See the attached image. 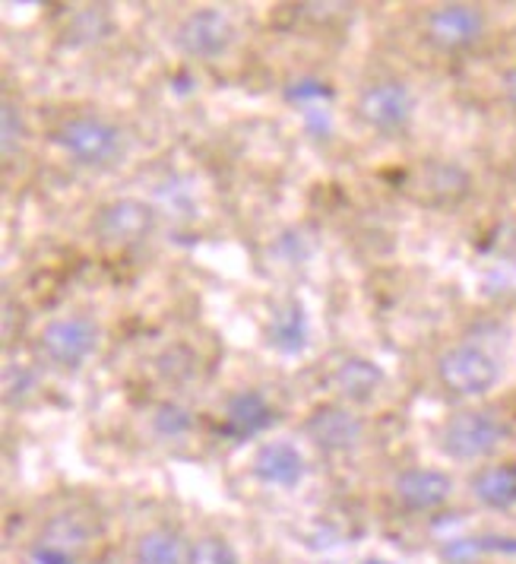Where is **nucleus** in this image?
<instances>
[{
    "label": "nucleus",
    "instance_id": "obj_18",
    "mask_svg": "<svg viewBox=\"0 0 516 564\" xmlns=\"http://www.w3.org/2000/svg\"><path fill=\"white\" fill-rule=\"evenodd\" d=\"M381 381H384V371L367 359H345L333 378L336 390L349 400H371Z\"/></svg>",
    "mask_w": 516,
    "mask_h": 564
},
{
    "label": "nucleus",
    "instance_id": "obj_3",
    "mask_svg": "<svg viewBox=\"0 0 516 564\" xmlns=\"http://www.w3.org/2000/svg\"><path fill=\"white\" fill-rule=\"evenodd\" d=\"M57 147H64L83 165H108L124 153V133L105 118H70L54 133Z\"/></svg>",
    "mask_w": 516,
    "mask_h": 564
},
{
    "label": "nucleus",
    "instance_id": "obj_8",
    "mask_svg": "<svg viewBox=\"0 0 516 564\" xmlns=\"http://www.w3.org/2000/svg\"><path fill=\"white\" fill-rule=\"evenodd\" d=\"M155 229V209L143 200H114L96 216V231L111 245H136Z\"/></svg>",
    "mask_w": 516,
    "mask_h": 564
},
{
    "label": "nucleus",
    "instance_id": "obj_20",
    "mask_svg": "<svg viewBox=\"0 0 516 564\" xmlns=\"http://www.w3.org/2000/svg\"><path fill=\"white\" fill-rule=\"evenodd\" d=\"M187 564H241L232 542L222 536L197 539L187 552Z\"/></svg>",
    "mask_w": 516,
    "mask_h": 564
},
{
    "label": "nucleus",
    "instance_id": "obj_19",
    "mask_svg": "<svg viewBox=\"0 0 516 564\" xmlns=\"http://www.w3.org/2000/svg\"><path fill=\"white\" fill-rule=\"evenodd\" d=\"M194 429V415L178 403H162L153 415V432L165 441H178Z\"/></svg>",
    "mask_w": 516,
    "mask_h": 564
},
{
    "label": "nucleus",
    "instance_id": "obj_7",
    "mask_svg": "<svg viewBox=\"0 0 516 564\" xmlns=\"http://www.w3.org/2000/svg\"><path fill=\"white\" fill-rule=\"evenodd\" d=\"M425 32L443 52H463L485 35V13L472 3H443L428 13Z\"/></svg>",
    "mask_w": 516,
    "mask_h": 564
},
{
    "label": "nucleus",
    "instance_id": "obj_6",
    "mask_svg": "<svg viewBox=\"0 0 516 564\" xmlns=\"http://www.w3.org/2000/svg\"><path fill=\"white\" fill-rule=\"evenodd\" d=\"M359 115L364 124H371L381 133H399L409 128L415 115V99L406 83L387 79L377 86H367L359 99Z\"/></svg>",
    "mask_w": 516,
    "mask_h": 564
},
{
    "label": "nucleus",
    "instance_id": "obj_26",
    "mask_svg": "<svg viewBox=\"0 0 516 564\" xmlns=\"http://www.w3.org/2000/svg\"><path fill=\"white\" fill-rule=\"evenodd\" d=\"M504 96H507V102L516 108V67H510V70L504 74Z\"/></svg>",
    "mask_w": 516,
    "mask_h": 564
},
{
    "label": "nucleus",
    "instance_id": "obj_17",
    "mask_svg": "<svg viewBox=\"0 0 516 564\" xmlns=\"http://www.w3.org/2000/svg\"><path fill=\"white\" fill-rule=\"evenodd\" d=\"M190 545H184L182 536L168 527L146 530L136 539V564H187Z\"/></svg>",
    "mask_w": 516,
    "mask_h": 564
},
{
    "label": "nucleus",
    "instance_id": "obj_23",
    "mask_svg": "<svg viewBox=\"0 0 516 564\" xmlns=\"http://www.w3.org/2000/svg\"><path fill=\"white\" fill-rule=\"evenodd\" d=\"M3 155L13 153V147L23 140V118H20V111H17V105H3Z\"/></svg>",
    "mask_w": 516,
    "mask_h": 564
},
{
    "label": "nucleus",
    "instance_id": "obj_24",
    "mask_svg": "<svg viewBox=\"0 0 516 564\" xmlns=\"http://www.w3.org/2000/svg\"><path fill=\"white\" fill-rule=\"evenodd\" d=\"M32 562L35 564H77V558H70V555H61V552H52V549H42V545H35V549H32Z\"/></svg>",
    "mask_w": 516,
    "mask_h": 564
},
{
    "label": "nucleus",
    "instance_id": "obj_10",
    "mask_svg": "<svg viewBox=\"0 0 516 564\" xmlns=\"http://www.w3.org/2000/svg\"><path fill=\"white\" fill-rule=\"evenodd\" d=\"M305 435L323 451H352L362 441L364 425L345 406H320L308 415Z\"/></svg>",
    "mask_w": 516,
    "mask_h": 564
},
{
    "label": "nucleus",
    "instance_id": "obj_4",
    "mask_svg": "<svg viewBox=\"0 0 516 564\" xmlns=\"http://www.w3.org/2000/svg\"><path fill=\"white\" fill-rule=\"evenodd\" d=\"M175 42L187 57L212 61V57H222L232 48L234 26L222 10L204 7V10H194L184 17L182 26L175 32Z\"/></svg>",
    "mask_w": 516,
    "mask_h": 564
},
{
    "label": "nucleus",
    "instance_id": "obj_25",
    "mask_svg": "<svg viewBox=\"0 0 516 564\" xmlns=\"http://www.w3.org/2000/svg\"><path fill=\"white\" fill-rule=\"evenodd\" d=\"M305 121H308V128L314 130L317 137H323V133L330 130V115L320 111V108H308V111H305Z\"/></svg>",
    "mask_w": 516,
    "mask_h": 564
},
{
    "label": "nucleus",
    "instance_id": "obj_13",
    "mask_svg": "<svg viewBox=\"0 0 516 564\" xmlns=\"http://www.w3.org/2000/svg\"><path fill=\"white\" fill-rule=\"evenodd\" d=\"M413 187H421L418 200L428 206H447L463 200L469 191V175L453 162H428L418 175Z\"/></svg>",
    "mask_w": 516,
    "mask_h": 564
},
{
    "label": "nucleus",
    "instance_id": "obj_11",
    "mask_svg": "<svg viewBox=\"0 0 516 564\" xmlns=\"http://www.w3.org/2000/svg\"><path fill=\"white\" fill-rule=\"evenodd\" d=\"M254 476H257L263 486L295 488L305 479V457L288 441L263 444L257 454H254Z\"/></svg>",
    "mask_w": 516,
    "mask_h": 564
},
{
    "label": "nucleus",
    "instance_id": "obj_1",
    "mask_svg": "<svg viewBox=\"0 0 516 564\" xmlns=\"http://www.w3.org/2000/svg\"><path fill=\"white\" fill-rule=\"evenodd\" d=\"M504 437H507V425H504L494 412L469 410L457 412V415L443 425V432H440V447H443V454L453 457V460L472 463L491 457V454L504 444Z\"/></svg>",
    "mask_w": 516,
    "mask_h": 564
},
{
    "label": "nucleus",
    "instance_id": "obj_12",
    "mask_svg": "<svg viewBox=\"0 0 516 564\" xmlns=\"http://www.w3.org/2000/svg\"><path fill=\"white\" fill-rule=\"evenodd\" d=\"M273 422H276V410L266 403V397L260 390H241L229 400L222 432L234 441H248V437L266 432Z\"/></svg>",
    "mask_w": 516,
    "mask_h": 564
},
{
    "label": "nucleus",
    "instance_id": "obj_16",
    "mask_svg": "<svg viewBox=\"0 0 516 564\" xmlns=\"http://www.w3.org/2000/svg\"><path fill=\"white\" fill-rule=\"evenodd\" d=\"M472 495L491 511L516 508V466H485L472 476Z\"/></svg>",
    "mask_w": 516,
    "mask_h": 564
},
{
    "label": "nucleus",
    "instance_id": "obj_22",
    "mask_svg": "<svg viewBox=\"0 0 516 564\" xmlns=\"http://www.w3.org/2000/svg\"><path fill=\"white\" fill-rule=\"evenodd\" d=\"M288 102H310V99H330V86L320 79H298L285 89Z\"/></svg>",
    "mask_w": 516,
    "mask_h": 564
},
{
    "label": "nucleus",
    "instance_id": "obj_21",
    "mask_svg": "<svg viewBox=\"0 0 516 564\" xmlns=\"http://www.w3.org/2000/svg\"><path fill=\"white\" fill-rule=\"evenodd\" d=\"M102 32H108V17L102 10H83L70 26V35H86V42L102 39Z\"/></svg>",
    "mask_w": 516,
    "mask_h": 564
},
{
    "label": "nucleus",
    "instance_id": "obj_14",
    "mask_svg": "<svg viewBox=\"0 0 516 564\" xmlns=\"http://www.w3.org/2000/svg\"><path fill=\"white\" fill-rule=\"evenodd\" d=\"M92 536H96V523H92L86 513L64 511L54 513L52 520L45 523V530H42V536H39L35 545L77 558L79 552L92 542Z\"/></svg>",
    "mask_w": 516,
    "mask_h": 564
},
{
    "label": "nucleus",
    "instance_id": "obj_2",
    "mask_svg": "<svg viewBox=\"0 0 516 564\" xmlns=\"http://www.w3.org/2000/svg\"><path fill=\"white\" fill-rule=\"evenodd\" d=\"M440 384L460 397H485L501 381V365L488 349L460 343L438 359Z\"/></svg>",
    "mask_w": 516,
    "mask_h": 564
},
{
    "label": "nucleus",
    "instance_id": "obj_5",
    "mask_svg": "<svg viewBox=\"0 0 516 564\" xmlns=\"http://www.w3.org/2000/svg\"><path fill=\"white\" fill-rule=\"evenodd\" d=\"M99 346V330L89 317H61L39 334V349L57 368H79Z\"/></svg>",
    "mask_w": 516,
    "mask_h": 564
},
{
    "label": "nucleus",
    "instance_id": "obj_15",
    "mask_svg": "<svg viewBox=\"0 0 516 564\" xmlns=\"http://www.w3.org/2000/svg\"><path fill=\"white\" fill-rule=\"evenodd\" d=\"M270 346H276L285 356H298L308 346V314L298 299H288L283 308H276L270 321Z\"/></svg>",
    "mask_w": 516,
    "mask_h": 564
},
{
    "label": "nucleus",
    "instance_id": "obj_9",
    "mask_svg": "<svg viewBox=\"0 0 516 564\" xmlns=\"http://www.w3.org/2000/svg\"><path fill=\"white\" fill-rule=\"evenodd\" d=\"M396 501L415 513H428L443 508L453 495V479L440 469H406L393 482Z\"/></svg>",
    "mask_w": 516,
    "mask_h": 564
}]
</instances>
